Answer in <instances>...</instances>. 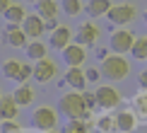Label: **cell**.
<instances>
[{
    "label": "cell",
    "mask_w": 147,
    "mask_h": 133,
    "mask_svg": "<svg viewBox=\"0 0 147 133\" xmlns=\"http://www.w3.org/2000/svg\"><path fill=\"white\" fill-rule=\"evenodd\" d=\"M60 10L68 17H77L84 10V5H82V0H60Z\"/></svg>",
    "instance_id": "cb8c5ba5"
},
{
    "label": "cell",
    "mask_w": 147,
    "mask_h": 133,
    "mask_svg": "<svg viewBox=\"0 0 147 133\" xmlns=\"http://www.w3.org/2000/svg\"><path fill=\"white\" fill-rule=\"evenodd\" d=\"M10 5H12L10 0H0V17H3L5 12H7V7H10Z\"/></svg>",
    "instance_id": "4dcf8cb0"
},
{
    "label": "cell",
    "mask_w": 147,
    "mask_h": 133,
    "mask_svg": "<svg viewBox=\"0 0 147 133\" xmlns=\"http://www.w3.org/2000/svg\"><path fill=\"white\" fill-rule=\"evenodd\" d=\"M111 131H116V119L111 114H104L96 119V133H111Z\"/></svg>",
    "instance_id": "d4e9b609"
},
{
    "label": "cell",
    "mask_w": 147,
    "mask_h": 133,
    "mask_svg": "<svg viewBox=\"0 0 147 133\" xmlns=\"http://www.w3.org/2000/svg\"><path fill=\"white\" fill-rule=\"evenodd\" d=\"M133 107H135V114H140V116H147V92L142 90L140 94L133 97Z\"/></svg>",
    "instance_id": "484cf974"
},
{
    "label": "cell",
    "mask_w": 147,
    "mask_h": 133,
    "mask_svg": "<svg viewBox=\"0 0 147 133\" xmlns=\"http://www.w3.org/2000/svg\"><path fill=\"white\" fill-rule=\"evenodd\" d=\"M60 53H63V60H65L68 68H82V63L87 60V46L77 44V41H72V44L65 48V51H60Z\"/></svg>",
    "instance_id": "52a82bcc"
},
{
    "label": "cell",
    "mask_w": 147,
    "mask_h": 133,
    "mask_svg": "<svg viewBox=\"0 0 147 133\" xmlns=\"http://www.w3.org/2000/svg\"><path fill=\"white\" fill-rule=\"evenodd\" d=\"M99 27H96L94 22H82L77 27V34H75V41L77 44H82V46H94L96 44V39H99Z\"/></svg>",
    "instance_id": "7c38bea8"
},
{
    "label": "cell",
    "mask_w": 147,
    "mask_h": 133,
    "mask_svg": "<svg viewBox=\"0 0 147 133\" xmlns=\"http://www.w3.org/2000/svg\"><path fill=\"white\" fill-rule=\"evenodd\" d=\"M24 53H27V58L32 60V63H36V60L46 58V53H48V44H44L41 39L29 41V44H27V48H24Z\"/></svg>",
    "instance_id": "e0dca14e"
},
{
    "label": "cell",
    "mask_w": 147,
    "mask_h": 133,
    "mask_svg": "<svg viewBox=\"0 0 147 133\" xmlns=\"http://www.w3.org/2000/svg\"><path fill=\"white\" fill-rule=\"evenodd\" d=\"M63 133H92V128L84 119H68L63 126Z\"/></svg>",
    "instance_id": "7402d4cb"
},
{
    "label": "cell",
    "mask_w": 147,
    "mask_h": 133,
    "mask_svg": "<svg viewBox=\"0 0 147 133\" xmlns=\"http://www.w3.org/2000/svg\"><path fill=\"white\" fill-rule=\"evenodd\" d=\"M130 56H135V60H147V36L145 34L135 36V44L130 48Z\"/></svg>",
    "instance_id": "603a6c76"
},
{
    "label": "cell",
    "mask_w": 147,
    "mask_h": 133,
    "mask_svg": "<svg viewBox=\"0 0 147 133\" xmlns=\"http://www.w3.org/2000/svg\"><path fill=\"white\" fill-rule=\"evenodd\" d=\"M84 75H87V82H99L101 75V68H84Z\"/></svg>",
    "instance_id": "83f0119b"
},
{
    "label": "cell",
    "mask_w": 147,
    "mask_h": 133,
    "mask_svg": "<svg viewBox=\"0 0 147 133\" xmlns=\"http://www.w3.org/2000/svg\"><path fill=\"white\" fill-rule=\"evenodd\" d=\"M63 85H68L70 90H77V92H84L87 90V75H84V68H68L63 75Z\"/></svg>",
    "instance_id": "4fadbf2b"
},
{
    "label": "cell",
    "mask_w": 147,
    "mask_h": 133,
    "mask_svg": "<svg viewBox=\"0 0 147 133\" xmlns=\"http://www.w3.org/2000/svg\"><path fill=\"white\" fill-rule=\"evenodd\" d=\"M0 133H22V126L17 124V119L3 121V124H0Z\"/></svg>",
    "instance_id": "4316f807"
},
{
    "label": "cell",
    "mask_w": 147,
    "mask_h": 133,
    "mask_svg": "<svg viewBox=\"0 0 147 133\" xmlns=\"http://www.w3.org/2000/svg\"><path fill=\"white\" fill-rule=\"evenodd\" d=\"M12 97H15V102L20 107H29L34 102V87H32V85H27V82H22V85H17V87H15Z\"/></svg>",
    "instance_id": "ac0fdd59"
},
{
    "label": "cell",
    "mask_w": 147,
    "mask_h": 133,
    "mask_svg": "<svg viewBox=\"0 0 147 133\" xmlns=\"http://www.w3.org/2000/svg\"><path fill=\"white\" fill-rule=\"evenodd\" d=\"M5 44L10 48H27L29 36L20 24H5Z\"/></svg>",
    "instance_id": "ba28073f"
},
{
    "label": "cell",
    "mask_w": 147,
    "mask_h": 133,
    "mask_svg": "<svg viewBox=\"0 0 147 133\" xmlns=\"http://www.w3.org/2000/svg\"><path fill=\"white\" fill-rule=\"evenodd\" d=\"M24 3H32V5H36V3H39V0H24Z\"/></svg>",
    "instance_id": "d6a6232c"
},
{
    "label": "cell",
    "mask_w": 147,
    "mask_h": 133,
    "mask_svg": "<svg viewBox=\"0 0 147 133\" xmlns=\"http://www.w3.org/2000/svg\"><path fill=\"white\" fill-rule=\"evenodd\" d=\"M142 20H145V24H147V7L142 10Z\"/></svg>",
    "instance_id": "1f68e13d"
},
{
    "label": "cell",
    "mask_w": 147,
    "mask_h": 133,
    "mask_svg": "<svg viewBox=\"0 0 147 133\" xmlns=\"http://www.w3.org/2000/svg\"><path fill=\"white\" fill-rule=\"evenodd\" d=\"M72 41H75V34H72L70 27H65V24H58V29H53L51 32V39H48V44H51L56 51H65Z\"/></svg>",
    "instance_id": "30bf717a"
},
{
    "label": "cell",
    "mask_w": 147,
    "mask_h": 133,
    "mask_svg": "<svg viewBox=\"0 0 147 133\" xmlns=\"http://www.w3.org/2000/svg\"><path fill=\"white\" fill-rule=\"evenodd\" d=\"M111 7H113L111 0H89L84 10H87V15H89V17H106Z\"/></svg>",
    "instance_id": "d6986e66"
},
{
    "label": "cell",
    "mask_w": 147,
    "mask_h": 133,
    "mask_svg": "<svg viewBox=\"0 0 147 133\" xmlns=\"http://www.w3.org/2000/svg\"><path fill=\"white\" fill-rule=\"evenodd\" d=\"M48 133H63V131H58V128H53V131H48Z\"/></svg>",
    "instance_id": "836d02e7"
},
{
    "label": "cell",
    "mask_w": 147,
    "mask_h": 133,
    "mask_svg": "<svg viewBox=\"0 0 147 133\" xmlns=\"http://www.w3.org/2000/svg\"><path fill=\"white\" fill-rule=\"evenodd\" d=\"M138 17V10H135V5H130V3H118V5H113L111 10H109V15H106V20L113 24V27H128L133 20Z\"/></svg>",
    "instance_id": "5b68a950"
},
{
    "label": "cell",
    "mask_w": 147,
    "mask_h": 133,
    "mask_svg": "<svg viewBox=\"0 0 147 133\" xmlns=\"http://www.w3.org/2000/svg\"><path fill=\"white\" fill-rule=\"evenodd\" d=\"M32 128L41 131V133H48L53 128H58V114L53 107H36L34 114H32Z\"/></svg>",
    "instance_id": "3957f363"
},
{
    "label": "cell",
    "mask_w": 147,
    "mask_h": 133,
    "mask_svg": "<svg viewBox=\"0 0 147 133\" xmlns=\"http://www.w3.org/2000/svg\"><path fill=\"white\" fill-rule=\"evenodd\" d=\"M20 109H22V107L15 102V97H12V94H3V97H0V124H3V121L17 119Z\"/></svg>",
    "instance_id": "5bb4252c"
},
{
    "label": "cell",
    "mask_w": 147,
    "mask_h": 133,
    "mask_svg": "<svg viewBox=\"0 0 147 133\" xmlns=\"http://www.w3.org/2000/svg\"><path fill=\"white\" fill-rule=\"evenodd\" d=\"M99 68H101V75L106 80H113V82H121L130 75V63L123 56H118V53H111L109 58H104Z\"/></svg>",
    "instance_id": "7a4b0ae2"
},
{
    "label": "cell",
    "mask_w": 147,
    "mask_h": 133,
    "mask_svg": "<svg viewBox=\"0 0 147 133\" xmlns=\"http://www.w3.org/2000/svg\"><path fill=\"white\" fill-rule=\"evenodd\" d=\"M133 44H135V34H133L130 29H125V27H116L111 32V36H109V48H111L113 53H118V56L130 53Z\"/></svg>",
    "instance_id": "277c9868"
},
{
    "label": "cell",
    "mask_w": 147,
    "mask_h": 133,
    "mask_svg": "<svg viewBox=\"0 0 147 133\" xmlns=\"http://www.w3.org/2000/svg\"><path fill=\"white\" fill-rule=\"evenodd\" d=\"M53 29H58V22H56V20H46V32L51 34Z\"/></svg>",
    "instance_id": "f546056e"
},
{
    "label": "cell",
    "mask_w": 147,
    "mask_h": 133,
    "mask_svg": "<svg viewBox=\"0 0 147 133\" xmlns=\"http://www.w3.org/2000/svg\"><path fill=\"white\" fill-rule=\"evenodd\" d=\"M27 15H29V12L24 10V5H20V3H12L10 7H7V12L3 15V20L7 22V24H20V27H22V22L27 20Z\"/></svg>",
    "instance_id": "2e32d148"
},
{
    "label": "cell",
    "mask_w": 147,
    "mask_h": 133,
    "mask_svg": "<svg viewBox=\"0 0 147 133\" xmlns=\"http://www.w3.org/2000/svg\"><path fill=\"white\" fill-rule=\"evenodd\" d=\"M94 97H96V107L99 109H116L121 104V92L113 87V85H99L94 90Z\"/></svg>",
    "instance_id": "8992f818"
},
{
    "label": "cell",
    "mask_w": 147,
    "mask_h": 133,
    "mask_svg": "<svg viewBox=\"0 0 147 133\" xmlns=\"http://www.w3.org/2000/svg\"><path fill=\"white\" fill-rule=\"evenodd\" d=\"M0 97H3V92H0Z\"/></svg>",
    "instance_id": "e575fe53"
},
{
    "label": "cell",
    "mask_w": 147,
    "mask_h": 133,
    "mask_svg": "<svg viewBox=\"0 0 147 133\" xmlns=\"http://www.w3.org/2000/svg\"><path fill=\"white\" fill-rule=\"evenodd\" d=\"M58 0H39L36 3V15L44 17V20H56L58 15Z\"/></svg>",
    "instance_id": "ffe728a7"
},
{
    "label": "cell",
    "mask_w": 147,
    "mask_h": 133,
    "mask_svg": "<svg viewBox=\"0 0 147 133\" xmlns=\"http://www.w3.org/2000/svg\"><path fill=\"white\" fill-rule=\"evenodd\" d=\"M22 29L27 32L29 41H36V39H41V36L46 34V20L39 17L36 12H34V15H27V20L22 22Z\"/></svg>",
    "instance_id": "8fae6325"
},
{
    "label": "cell",
    "mask_w": 147,
    "mask_h": 133,
    "mask_svg": "<svg viewBox=\"0 0 147 133\" xmlns=\"http://www.w3.org/2000/svg\"><path fill=\"white\" fill-rule=\"evenodd\" d=\"M58 109H60V114H65L68 119H84L87 121L92 116L87 102H84V92H77V90H70V92L60 94Z\"/></svg>",
    "instance_id": "6da1fadb"
},
{
    "label": "cell",
    "mask_w": 147,
    "mask_h": 133,
    "mask_svg": "<svg viewBox=\"0 0 147 133\" xmlns=\"http://www.w3.org/2000/svg\"><path fill=\"white\" fill-rule=\"evenodd\" d=\"M22 68H24V63H20L17 58H7V60L3 63V75L7 77V80H12V82H20Z\"/></svg>",
    "instance_id": "44dd1931"
},
{
    "label": "cell",
    "mask_w": 147,
    "mask_h": 133,
    "mask_svg": "<svg viewBox=\"0 0 147 133\" xmlns=\"http://www.w3.org/2000/svg\"><path fill=\"white\" fill-rule=\"evenodd\" d=\"M56 63H53L51 58H41V60H36L34 63V80L39 82V85H46V82H51L53 77H56Z\"/></svg>",
    "instance_id": "9c48e42d"
},
{
    "label": "cell",
    "mask_w": 147,
    "mask_h": 133,
    "mask_svg": "<svg viewBox=\"0 0 147 133\" xmlns=\"http://www.w3.org/2000/svg\"><path fill=\"white\" fill-rule=\"evenodd\" d=\"M138 87H140V90H145V92H147V68L138 73Z\"/></svg>",
    "instance_id": "f1b7e54d"
},
{
    "label": "cell",
    "mask_w": 147,
    "mask_h": 133,
    "mask_svg": "<svg viewBox=\"0 0 147 133\" xmlns=\"http://www.w3.org/2000/svg\"><path fill=\"white\" fill-rule=\"evenodd\" d=\"M113 119H116V131L118 133H130L138 126V119L133 111H118Z\"/></svg>",
    "instance_id": "9a60e30c"
}]
</instances>
